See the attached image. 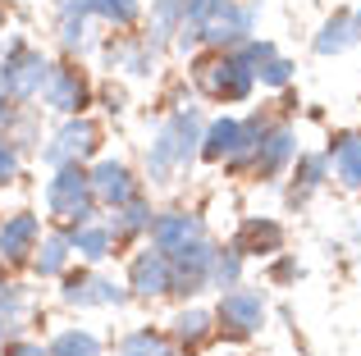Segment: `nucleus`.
I'll return each instance as SVG.
<instances>
[{
	"label": "nucleus",
	"instance_id": "nucleus-1",
	"mask_svg": "<svg viewBox=\"0 0 361 356\" xmlns=\"http://www.w3.org/2000/svg\"><path fill=\"white\" fill-rule=\"evenodd\" d=\"M202 128H206L202 106H197L192 96L178 101V106L156 124V133H151L147 160H142V183L147 187H169L183 174H192L197 151H202Z\"/></svg>",
	"mask_w": 361,
	"mask_h": 356
},
{
	"label": "nucleus",
	"instance_id": "nucleus-2",
	"mask_svg": "<svg viewBox=\"0 0 361 356\" xmlns=\"http://www.w3.org/2000/svg\"><path fill=\"white\" fill-rule=\"evenodd\" d=\"M42 210L55 229H78V224H92L101 220V205L92 196V178H87V165H60V170L46 174L42 183Z\"/></svg>",
	"mask_w": 361,
	"mask_h": 356
},
{
	"label": "nucleus",
	"instance_id": "nucleus-3",
	"mask_svg": "<svg viewBox=\"0 0 361 356\" xmlns=\"http://www.w3.org/2000/svg\"><path fill=\"white\" fill-rule=\"evenodd\" d=\"M51 69H55V60L42 46L27 42L23 32L5 37V46H0V91H5L14 106H37Z\"/></svg>",
	"mask_w": 361,
	"mask_h": 356
},
{
	"label": "nucleus",
	"instance_id": "nucleus-4",
	"mask_svg": "<svg viewBox=\"0 0 361 356\" xmlns=\"http://www.w3.org/2000/svg\"><path fill=\"white\" fill-rule=\"evenodd\" d=\"M55 302L64 311H123L133 297L123 279L106 274V265H69L55 279Z\"/></svg>",
	"mask_w": 361,
	"mask_h": 356
},
{
	"label": "nucleus",
	"instance_id": "nucleus-5",
	"mask_svg": "<svg viewBox=\"0 0 361 356\" xmlns=\"http://www.w3.org/2000/svg\"><path fill=\"white\" fill-rule=\"evenodd\" d=\"M188 73H192L197 96H206L211 106H243V101H252V91H256V73L243 69V64L233 60V51L192 55Z\"/></svg>",
	"mask_w": 361,
	"mask_h": 356
},
{
	"label": "nucleus",
	"instance_id": "nucleus-6",
	"mask_svg": "<svg viewBox=\"0 0 361 356\" xmlns=\"http://www.w3.org/2000/svg\"><path fill=\"white\" fill-rule=\"evenodd\" d=\"M97 155H106V128L97 115H73V119H55V128L46 133L37 160L46 170H60V165H92Z\"/></svg>",
	"mask_w": 361,
	"mask_h": 356
},
{
	"label": "nucleus",
	"instance_id": "nucleus-7",
	"mask_svg": "<svg viewBox=\"0 0 361 356\" xmlns=\"http://www.w3.org/2000/svg\"><path fill=\"white\" fill-rule=\"evenodd\" d=\"M97 106V82L82 69L78 60H55L51 78H46L42 96H37V110L51 119H73V115H92Z\"/></svg>",
	"mask_w": 361,
	"mask_h": 356
},
{
	"label": "nucleus",
	"instance_id": "nucleus-8",
	"mask_svg": "<svg viewBox=\"0 0 361 356\" xmlns=\"http://www.w3.org/2000/svg\"><path fill=\"white\" fill-rule=\"evenodd\" d=\"M265 320H270V297L256 284L229 288L215 302V338H224V343H252L265 329Z\"/></svg>",
	"mask_w": 361,
	"mask_h": 356
},
{
	"label": "nucleus",
	"instance_id": "nucleus-9",
	"mask_svg": "<svg viewBox=\"0 0 361 356\" xmlns=\"http://www.w3.org/2000/svg\"><path fill=\"white\" fill-rule=\"evenodd\" d=\"M215 251H220V242L215 238H202L192 242V247L174 251L169 256V302H197L202 293H211V260Z\"/></svg>",
	"mask_w": 361,
	"mask_h": 356
},
{
	"label": "nucleus",
	"instance_id": "nucleus-10",
	"mask_svg": "<svg viewBox=\"0 0 361 356\" xmlns=\"http://www.w3.org/2000/svg\"><path fill=\"white\" fill-rule=\"evenodd\" d=\"M101 60H106V69L110 73H123V78H133V82H147V78H156V69H160V46H151L142 32H110V37H101Z\"/></svg>",
	"mask_w": 361,
	"mask_h": 356
},
{
	"label": "nucleus",
	"instance_id": "nucleus-11",
	"mask_svg": "<svg viewBox=\"0 0 361 356\" xmlns=\"http://www.w3.org/2000/svg\"><path fill=\"white\" fill-rule=\"evenodd\" d=\"M261 23V0H224L202 23V51H233L247 37H256Z\"/></svg>",
	"mask_w": 361,
	"mask_h": 356
},
{
	"label": "nucleus",
	"instance_id": "nucleus-12",
	"mask_svg": "<svg viewBox=\"0 0 361 356\" xmlns=\"http://www.w3.org/2000/svg\"><path fill=\"white\" fill-rule=\"evenodd\" d=\"M87 178H92V196H97L101 210H119V205H128L133 196L147 192V183H142V174L133 170L128 160H119V155H97V160L87 165Z\"/></svg>",
	"mask_w": 361,
	"mask_h": 356
},
{
	"label": "nucleus",
	"instance_id": "nucleus-13",
	"mask_svg": "<svg viewBox=\"0 0 361 356\" xmlns=\"http://www.w3.org/2000/svg\"><path fill=\"white\" fill-rule=\"evenodd\" d=\"M293 160H298V133H293V124L270 119V128L261 133V142H256V151H252L247 178H252V183H279V178L293 170Z\"/></svg>",
	"mask_w": 361,
	"mask_h": 356
},
{
	"label": "nucleus",
	"instance_id": "nucleus-14",
	"mask_svg": "<svg viewBox=\"0 0 361 356\" xmlns=\"http://www.w3.org/2000/svg\"><path fill=\"white\" fill-rule=\"evenodd\" d=\"M42 233H46V220L32 210V205H18V210L0 215V265L14 269V274L27 269V260H32Z\"/></svg>",
	"mask_w": 361,
	"mask_h": 356
},
{
	"label": "nucleus",
	"instance_id": "nucleus-15",
	"mask_svg": "<svg viewBox=\"0 0 361 356\" xmlns=\"http://www.w3.org/2000/svg\"><path fill=\"white\" fill-rule=\"evenodd\" d=\"M123 288H128L133 302H147V306L169 297V256L142 242L128 256V265H123Z\"/></svg>",
	"mask_w": 361,
	"mask_h": 356
},
{
	"label": "nucleus",
	"instance_id": "nucleus-16",
	"mask_svg": "<svg viewBox=\"0 0 361 356\" xmlns=\"http://www.w3.org/2000/svg\"><path fill=\"white\" fill-rule=\"evenodd\" d=\"M211 238V229H206V220L197 210H188V205H169V210H156V220H151V233H147V247L165 251V256H174V251L192 247V242Z\"/></svg>",
	"mask_w": 361,
	"mask_h": 356
},
{
	"label": "nucleus",
	"instance_id": "nucleus-17",
	"mask_svg": "<svg viewBox=\"0 0 361 356\" xmlns=\"http://www.w3.org/2000/svg\"><path fill=\"white\" fill-rule=\"evenodd\" d=\"M165 333L178 348V356H197V352H206L215 343V311H206V306H197V302H183L174 315H169Z\"/></svg>",
	"mask_w": 361,
	"mask_h": 356
},
{
	"label": "nucleus",
	"instance_id": "nucleus-18",
	"mask_svg": "<svg viewBox=\"0 0 361 356\" xmlns=\"http://www.w3.org/2000/svg\"><path fill=\"white\" fill-rule=\"evenodd\" d=\"M283 242H288V229H283L279 220H270V215H247V220H238L229 247L243 251L247 260H270V256L283 251Z\"/></svg>",
	"mask_w": 361,
	"mask_h": 356
},
{
	"label": "nucleus",
	"instance_id": "nucleus-19",
	"mask_svg": "<svg viewBox=\"0 0 361 356\" xmlns=\"http://www.w3.org/2000/svg\"><path fill=\"white\" fill-rule=\"evenodd\" d=\"M283 178H288L283 183V205L288 210H307V201L316 192H325V183H329V155L325 151H298V160H293V170Z\"/></svg>",
	"mask_w": 361,
	"mask_h": 356
},
{
	"label": "nucleus",
	"instance_id": "nucleus-20",
	"mask_svg": "<svg viewBox=\"0 0 361 356\" xmlns=\"http://www.w3.org/2000/svg\"><path fill=\"white\" fill-rule=\"evenodd\" d=\"M55 9H69V14H87L97 27H110V32H133L142 23V0H60Z\"/></svg>",
	"mask_w": 361,
	"mask_h": 356
},
{
	"label": "nucleus",
	"instance_id": "nucleus-21",
	"mask_svg": "<svg viewBox=\"0 0 361 356\" xmlns=\"http://www.w3.org/2000/svg\"><path fill=\"white\" fill-rule=\"evenodd\" d=\"M55 46H60V60H87L101 51V32L87 14H69V9H55Z\"/></svg>",
	"mask_w": 361,
	"mask_h": 356
},
{
	"label": "nucleus",
	"instance_id": "nucleus-22",
	"mask_svg": "<svg viewBox=\"0 0 361 356\" xmlns=\"http://www.w3.org/2000/svg\"><path fill=\"white\" fill-rule=\"evenodd\" d=\"M73 265V247H69V233L55 229V224H46L42 242H37L32 260H27V274L37 279V284H55V279L64 274V269Z\"/></svg>",
	"mask_w": 361,
	"mask_h": 356
},
{
	"label": "nucleus",
	"instance_id": "nucleus-23",
	"mask_svg": "<svg viewBox=\"0 0 361 356\" xmlns=\"http://www.w3.org/2000/svg\"><path fill=\"white\" fill-rule=\"evenodd\" d=\"M151 220H156V205H151L147 192L133 196L128 205H119V210L106 215V224H110V233H115L119 251L123 247H142V242H147V233H151Z\"/></svg>",
	"mask_w": 361,
	"mask_h": 356
},
{
	"label": "nucleus",
	"instance_id": "nucleus-24",
	"mask_svg": "<svg viewBox=\"0 0 361 356\" xmlns=\"http://www.w3.org/2000/svg\"><path fill=\"white\" fill-rule=\"evenodd\" d=\"M69 233V247H73V260L78 265H106V260L119 256V242L110 233L106 220H92V224H78V229H64Z\"/></svg>",
	"mask_w": 361,
	"mask_h": 356
},
{
	"label": "nucleus",
	"instance_id": "nucleus-25",
	"mask_svg": "<svg viewBox=\"0 0 361 356\" xmlns=\"http://www.w3.org/2000/svg\"><path fill=\"white\" fill-rule=\"evenodd\" d=\"M329 155V178H338V187L348 192H361V133H334L325 146Z\"/></svg>",
	"mask_w": 361,
	"mask_h": 356
},
{
	"label": "nucleus",
	"instance_id": "nucleus-26",
	"mask_svg": "<svg viewBox=\"0 0 361 356\" xmlns=\"http://www.w3.org/2000/svg\"><path fill=\"white\" fill-rule=\"evenodd\" d=\"M357 42H361V37H357V18H353V9H334V14L320 23V32L311 37V51H316L320 60H334V55H348Z\"/></svg>",
	"mask_w": 361,
	"mask_h": 356
},
{
	"label": "nucleus",
	"instance_id": "nucleus-27",
	"mask_svg": "<svg viewBox=\"0 0 361 356\" xmlns=\"http://www.w3.org/2000/svg\"><path fill=\"white\" fill-rule=\"evenodd\" d=\"M142 23H147V42L151 46H160V51H169L174 46V37H178V27L188 23V9H183V0H151V9L142 14Z\"/></svg>",
	"mask_w": 361,
	"mask_h": 356
},
{
	"label": "nucleus",
	"instance_id": "nucleus-28",
	"mask_svg": "<svg viewBox=\"0 0 361 356\" xmlns=\"http://www.w3.org/2000/svg\"><path fill=\"white\" fill-rule=\"evenodd\" d=\"M46 356H106V343L87 324H64L46 338Z\"/></svg>",
	"mask_w": 361,
	"mask_h": 356
},
{
	"label": "nucleus",
	"instance_id": "nucleus-29",
	"mask_svg": "<svg viewBox=\"0 0 361 356\" xmlns=\"http://www.w3.org/2000/svg\"><path fill=\"white\" fill-rule=\"evenodd\" d=\"M5 137L23 151V160H37V151H42V142H46L42 110H37V106H18V115H14V124H9Z\"/></svg>",
	"mask_w": 361,
	"mask_h": 356
},
{
	"label": "nucleus",
	"instance_id": "nucleus-30",
	"mask_svg": "<svg viewBox=\"0 0 361 356\" xmlns=\"http://www.w3.org/2000/svg\"><path fill=\"white\" fill-rule=\"evenodd\" d=\"M115 356H178V348L169 343L165 329H151V324H137L115 343Z\"/></svg>",
	"mask_w": 361,
	"mask_h": 356
},
{
	"label": "nucleus",
	"instance_id": "nucleus-31",
	"mask_svg": "<svg viewBox=\"0 0 361 356\" xmlns=\"http://www.w3.org/2000/svg\"><path fill=\"white\" fill-rule=\"evenodd\" d=\"M0 315H5L9 333H23V320L32 315V288H27L23 279L9 274L5 284H0Z\"/></svg>",
	"mask_w": 361,
	"mask_h": 356
},
{
	"label": "nucleus",
	"instance_id": "nucleus-32",
	"mask_svg": "<svg viewBox=\"0 0 361 356\" xmlns=\"http://www.w3.org/2000/svg\"><path fill=\"white\" fill-rule=\"evenodd\" d=\"M243 284H247V256L233 251L229 242H220V251L211 260V293H229V288H243Z\"/></svg>",
	"mask_w": 361,
	"mask_h": 356
},
{
	"label": "nucleus",
	"instance_id": "nucleus-33",
	"mask_svg": "<svg viewBox=\"0 0 361 356\" xmlns=\"http://www.w3.org/2000/svg\"><path fill=\"white\" fill-rule=\"evenodd\" d=\"M274 55H279V46H274L270 37H247L243 46H233V60H238L243 69H252V73H261Z\"/></svg>",
	"mask_w": 361,
	"mask_h": 356
},
{
	"label": "nucleus",
	"instance_id": "nucleus-34",
	"mask_svg": "<svg viewBox=\"0 0 361 356\" xmlns=\"http://www.w3.org/2000/svg\"><path fill=\"white\" fill-rule=\"evenodd\" d=\"M298 279H302V260H298V251H279V256L265 260V284H270V288H293Z\"/></svg>",
	"mask_w": 361,
	"mask_h": 356
},
{
	"label": "nucleus",
	"instance_id": "nucleus-35",
	"mask_svg": "<svg viewBox=\"0 0 361 356\" xmlns=\"http://www.w3.org/2000/svg\"><path fill=\"white\" fill-rule=\"evenodd\" d=\"M293 78H298V64H293L288 55H274V60L256 73V82H261V87H270V91H288Z\"/></svg>",
	"mask_w": 361,
	"mask_h": 356
},
{
	"label": "nucleus",
	"instance_id": "nucleus-36",
	"mask_svg": "<svg viewBox=\"0 0 361 356\" xmlns=\"http://www.w3.org/2000/svg\"><path fill=\"white\" fill-rule=\"evenodd\" d=\"M23 170H27L23 151H18V146L9 142L5 133H0V192H5V187H14L18 178H23Z\"/></svg>",
	"mask_w": 361,
	"mask_h": 356
},
{
	"label": "nucleus",
	"instance_id": "nucleus-37",
	"mask_svg": "<svg viewBox=\"0 0 361 356\" xmlns=\"http://www.w3.org/2000/svg\"><path fill=\"white\" fill-rule=\"evenodd\" d=\"M0 356H46V343L42 338H27V333H9Z\"/></svg>",
	"mask_w": 361,
	"mask_h": 356
},
{
	"label": "nucleus",
	"instance_id": "nucleus-38",
	"mask_svg": "<svg viewBox=\"0 0 361 356\" xmlns=\"http://www.w3.org/2000/svg\"><path fill=\"white\" fill-rule=\"evenodd\" d=\"M97 101L106 106L110 119H119L123 110H128V96H123V87H115V82H106V87H97Z\"/></svg>",
	"mask_w": 361,
	"mask_h": 356
},
{
	"label": "nucleus",
	"instance_id": "nucleus-39",
	"mask_svg": "<svg viewBox=\"0 0 361 356\" xmlns=\"http://www.w3.org/2000/svg\"><path fill=\"white\" fill-rule=\"evenodd\" d=\"M220 5H224V0H183V9H188V23H192V27H202L206 18H211L215 9H220Z\"/></svg>",
	"mask_w": 361,
	"mask_h": 356
},
{
	"label": "nucleus",
	"instance_id": "nucleus-40",
	"mask_svg": "<svg viewBox=\"0 0 361 356\" xmlns=\"http://www.w3.org/2000/svg\"><path fill=\"white\" fill-rule=\"evenodd\" d=\"M14 115H18V106H14V101L5 96V91H0V133H9V124H14Z\"/></svg>",
	"mask_w": 361,
	"mask_h": 356
},
{
	"label": "nucleus",
	"instance_id": "nucleus-41",
	"mask_svg": "<svg viewBox=\"0 0 361 356\" xmlns=\"http://www.w3.org/2000/svg\"><path fill=\"white\" fill-rule=\"evenodd\" d=\"M5 338H9V324H5V315H0V348H5Z\"/></svg>",
	"mask_w": 361,
	"mask_h": 356
},
{
	"label": "nucleus",
	"instance_id": "nucleus-42",
	"mask_svg": "<svg viewBox=\"0 0 361 356\" xmlns=\"http://www.w3.org/2000/svg\"><path fill=\"white\" fill-rule=\"evenodd\" d=\"M5 37H9V27H5V14H0V46H5Z\"/></svg>",
	"mask_w": 361,
	"mask_h": 356
},
{
	"label": "nucleus",
	"instance_id": "nucleus-43",
	"mask_svg": "<svg viewBox=\"0 0 361 356\" xmlns=\"http://www.w3.org/2000/svg\"><path fill=\"white\" fill-rule=\"evenodd\" d=\"M353 18H357V37H361V5H357V9H353Z\"/></svg>",
	"mask_w": 361,
	"mask_h": 356
},
{
	"label": "nucleus",
	"instance_id": "nucleus-44",
	"mask_svg": "<svg viewBox=\"0 0 361 356\" xmlns=\"http://www.w3.org/2000/svg\"><path fill=\"white\" fill-rule=\"evenodd\" d=\"M46 5H60V0H46Z\"/></svg>",
	"mask_w": 361,
	"mask_h": 356
}]
</instances>
